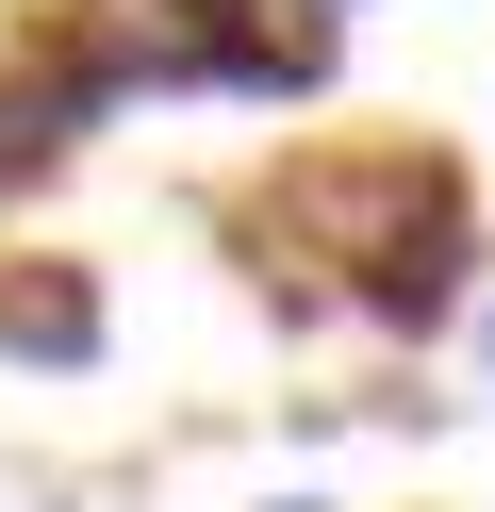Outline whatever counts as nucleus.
<instances>
[{
    "label": "nucleus",
    "mask_w": 495,
    "mask_h": 512,
    "mask_svg": "<svg viewBox=\"0 0 495 512\" xmlns=\"http://www.w3.org/2000/svg\"><path fill=\"white\" fill-rule=\"evenodd\" d=\"M479 364H495V314H479Z\"/></svg>",
    "instance_id": "423d86ee"
},
{
    "label": "nucleus",
    "mask_w": 495,
    "mask_h": 512,
    "mask_svg": "<svg viewBox=\"0 0 495 512\" xmlns=\"http://www.w3.org/2000/svg\"><path fill=\"white\" fill-rule=\"evenodd\" d=\"M99 347H116V298H99V265H83V248H17V265H0V364L83 380Z\"/></svg>",
    "instance_id": "7ed1b4c3"
},
{
    "label": "nucleus",
    "mask_w": 495,
    "mask_h": 512,
    "mask_svg": "<svg viewBox=\"0 0 495 512\" xmlns=\"http://www.w3.org/2000/svg\"><path fill=\"white\" fill-rule=\"evenodd\" d=\"M330 298H347L363 314V331H396V347H429V331H446V314L462 298H479V215H413V232H380V248H363V265L347 281H330Z\"/></svg>",
    "instance_id": "f03ea898"
},
{
    "label": "nucleus",
    "mask_w": 495,
    "mask_h": 512,
    "mask_svg": "<svg viewBox=\"0 0 495 512\" xmlns=\"http://www.w3.org/2000/svg\"><path fill=\"white\" fill-rule=\"evenodd\" d=\"M314 17H363V0H314Z\"/></svg>",
    "instance_id": "39448f33"
},
{
    "label": "nucleus",
    "mask_w": 495,
    "mask_h": 512,
    "mask_svg": "<svg viewBox=\"0 0 495 512\" xmlns=\"http://www.w3.org/2000/svg\"><path fill=\"white\" fill-rule=\"evenodd\" d=\"M281 512H330V496H281Z\"/></svg>",
    "instance_id": "0eeeda50"
},
{
    "label": "nucleus",
    "mask_w": 495,
    "mask_h": 512,
    "mask_svg": "<svg viewBox=\"0 0 495 512\" xmlns=\"http://www.w3.org/2000/svg\"><path fill=\"white\" fill-rule=\"evenodd\" d=\"M83 133H99V100H83V83H66L50 50H0V215H17V199H33V182H50Z\"/></svg>",
    "instance_id": "20e7f679"
},
{
    "label": "nucleus",
    "mask_w": 495,
    "mask_h": 512,
    "mask_svg": "<svg viewBox=\"0 0 495 512\" xmlns=\"http://www.w3.org/2000/svg\"><path fill=\"white\" fill-rule=\"evenodd\" d=\"M446 199H462L446 149H297L248 199V232L281 248V265H363L380 232H413V215H446Z\"/></svg>",
    "instance_id": "f257e3e1"
}]
</instances>
